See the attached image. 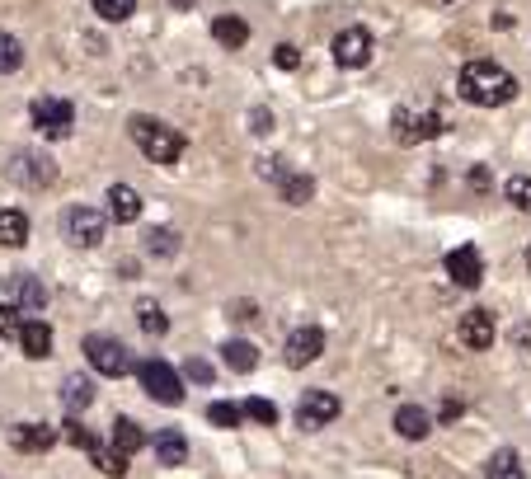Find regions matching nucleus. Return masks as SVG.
Listing matches in <instances>:
<instances>
[{
  "label": "nucleus",
  "instance_id": "obj_28",
  "mask_svg": "<svg viewBox=\"0 0 531 479\" xmlns=\"http://www.w3.org/2000/svg\"><path fill=\"white\" fill-rule=\"evenodd\" d=\"M90 461L99 466V475H113V479L128 475V456H122L113 442H109V447H99V442H94V447H90Z\"/></svg>",
  "mask_w": 531,
  "mask_h": 479
},
{
  "label": "nucleus",
  "instance_id": "obj_22",
  "mask_svg": "<svg viewBox=\"0 0 531 479\" xmlns=\"http://www.w3.org/2000/svg\"><path fill=\"white\" fill-rule=\"evenodd\" d=\"M29 244V217L19 207H5L0 212V249H24Z\"/></svg>",
  "mask_w": 531,
  "mask_h": 479
},
{
  "label": "nucleus",
  "instance_id": "obj_25",
  "mask_svg": "<svg viewBox=\"0 0 531 479\" xmlns=\"http://www.w3.org/2000/svg\"><path fill=\"white\" fill-rule=\"evenodd\" d=\"M19 310L33 320V315H43L48 310V287L38 282L33 273H19Z\"/></svg>",
  "mask_w": 531,
  "mask_h": 479
},
{
  "label": "nucleus",
  "instance_id": "obj_20",
  "mask_svg": "<svg viewBox=\"0 0 531 479\" xmlns=\"http://www.w3.org/2000/svg\"><path fill=\"white\" fill-rule=\"evenodd\" d=\"M109 442H113L122 456H137L141 447H151V437L141 432V423H137V419H113V428H109Z\"/></svg>",
  "mask_w": 531,
  "mask_h": 479
},
{
  "label": "nucleus",
  "instance_id": "obj_14",
  "mask_svg": "<svg viewBox=\"0 0 531 479\" xmlns=\"http://www.w3.org/2000/svg\"><path fill=\"white\" fill-rule=\"evenodd\" d=\"M391 423H395V432L404 437V442H423V437L438 428V419H433V413H428L423 404H400Z\"/></svg>",
  "mask_w": 531,
  "mask_h": 479
},
{
  "label": "nucleus",
  "instance_id": "obj_24",
  "mask_svg": "<svg viewBox=\"0 0 531 479\" xmlns=\"http://www.w3.org/2000/svg\"><path fill=\"white\" fill-rule=\"evenodd\" d=\"M137 324H141V334H146V339H165V334H170V315H165V310H160L151 297L137 301Z\"/></svg>",
  "mask_w": 531,
  "mask_h": 479
},
{
  "label": "nucleus",
  "instance_id": "obj_7",
  "mask_svg": "<svg viewBox=\"0 0 531 479\" xmlns=\"http://www.w3.org/2000/svg\"><path fill=\"white\" fill-rule=\"evenodd\" d=\"M85 358H90V367L99 371V377H128V371L137 367L132 352L118 339H109V334H90L85 339Z\"/></svg>",
  "mask_w": 531,
  "mask_h": 479
},
{
  "label": "nucleus",
  "instance_id": "obj_12",
  "mask_svg": "<svg viewBox=\"0 0 531 479\" xmlns=\"http://www.w3.org/2000/svg\"><path fill=\"white\" fill-rule=\"evenodd\" d=\"M447 278H452L456 287L465 291H475L484 282V259H480V249L475 244H456L452 254H447Z\"/></svg>",
  "mask_w": 531,
  "mask_h": 479
},
{
  "label": "nucleus",
  "instance_id": "obj_23",
  "mask_svg": "<svg viewBox=\"0 0 531 479\" xmlns=\"http://www.w3.org/2000/svg\"><path fill=\"white\" fill-rule=\"evenodd\" d=\"M10 442H14V451H48L57 442V432L48 423H19L10 432Z\"/></svg>",
  "mask_w": 531,
  "mask_h": 479
},
{
  "label": "nucleus",
  "instance_id": "obj_36",
  "mask_svg": "<svg viewBox=\"0 0 531 479\" xmlns=\"http://www.w3.org/2000/svg\"><path fill=\"white\" fill-rule=\"evenodd\" d=\"M465 189L480 193V198L494 189V174H489V164H471V170H465Z\"/></svg>",
  "mask_w": 531,
  "mask_h": 479
},
{
  "label": "nucleus",
  "instance_id": "obj_44",
  "mask_svg": "<svg viewBox=\"0 0 531 479\" xmlns=\"http://www.w3.org/2000/svg\"><path fill=\"white\" fill-rule=\"evenodd\" d=\"M513 348H522V352H531V320H522V324L513 329Z\"/></svg>",
  "mask_w": 531,
  "mask_h": 479
},
{
  "label": "nucleus",
  "instance_id": "obj_30",
  "mask_svg": "<svg viewBox=\"0 0 531 479\" xmlns=\"http://www.w3.org/2000/svg\"><path fill=\"white\" fill-rule=\"evenodd\" d=\"M24 67V43L14 33H0V75H14Z\"/></svg>",
  "mask_w": 531,
  "mask_h": 479
},
{
  "label": "nucleus",
  "instance_id": "obj_37",
  "mask_svg": "<svg viewBox=\"0 0 531 479\" xmlns=\"http://www.w3.org/2000/svg\"><path fill=\"white\" fill-rule=\"evenodd\" d=\"M273 67H278V71H296V67H301L296 43H278V48H273Z\"/></svg>",
  "mask_w": 531,
  "mask_h": 479
},
{
  "label": "nucleus",
  "instance_id": "obj_8",
  "mask_svg": "<svg viewBox=\"0 0 531 479\" xmlns=\"http://www.w3.org/2000/svg\"><path fill=\"white\" fill-rule=\"evenodd\" d=\"M339 395L334 390H305L301 400H296V423H301V432H315V428H324V423H334L339 419Z\"/></svg>",
  "mask_w": 531,
  "mask_h": 479
},
{
  "label": "nucleus",
  "instance_id": "obj_41",
  "mask_svg": "<svg viewBox=\"0 0 531 479\" xmlns=\"http://www.w3.org/2000/svg\"><path fill=\"white\" fill-rule=\"evenodd\" d=\"M273 128H278V122H273V113H269V109H250V132H254V137L273 132Z\"/></svg>",
  "mask_w": 531,
  "mask_h": 479
},
{
  "label": "nucleus",
  "instance_id": "obj_10",
  "mask_svg": "<svg viewBox=\"0 0 531 479\" xmlns=\"http://www.w3.org/2000/svg\"><path fill=\"white\" fill-rule=\"evenodd\" d=\"M334 61L343 71H362L367 61H372V33H367L362 24H349L334 33Z\"/></svg>",
  "mask_w": 531,
  "mask_h": 479
},
{
  "label": "nucleus",
  "instance_id": "obj_26",
  "mask_svg": "<svg viewBox=\"0 0 531 479\" xmlns=\"http://www.w3.org/2000/svg\"><path fill=\"white\" fill-rule=\"evenodd\" d=\"M278 193H282V202H288V207H305V202L315 198V179L311 174H282Z\"/></svg>",
  "mask_w": 531,
  "mask_h": 479
},
{
  "label": "nucleus",
  "instance_id": "obj_19",
  "mask_svg": "<svg viewBox=\"0 0 531 479\" xmlns=\"http://www.w3.org/2000/svg\"><path fill=\"white\" fill-rule=\"evenodd\" d=\"M141 249H146V259H174L183 249V240H179L174 226H151V231L141 235Z\"/></svg>",
  "mask_w": 531,
  "mask_h": 479
},
{
  "label": "nucleus",
  "instance_id": "obj_46",
  "mask_svg": "<svg viewBox=\"0 0 531 479\" xmlns=\"http://www.w3.org/2000/svg\"><path fill=\"white\" fill-rule=\"evenodd\" d=\"M527 273H531V244H527Z\"/></svg>",
  "mask_w": 531,
  "mask_h": 479
},
{
  "label": "nucleus",
  "instance_id": "obj_21",
  "mask_svg": "<svg viewBox=\"0 0 531 479\" xmlns=\"http://www.w3.org/2000/svg\"><path fill=\"white\" fill-rule=\"evenodd\" d=\"M221 362H226L231 371H240V377H250V371L259 367V348L250 339H226L221 343Z\"/></svg>",
  "mask_w": 531,
  "mask_h": 479
},
{
  "label": "nucleus",
  "instance_id": "obj_35",
  "mask_svg": "<svg viewBox=\"0 0 531 479\" xmlns=\"http://www.w3.org/2000/svg\"><path fill=\"white\" fill-rule=\"evenodd\" d=\"M19 329H24V310H19V301H0V334L19 339Z\"/></svg>",
  "mask_w": 531,
  "mask_h": 479
},
{
  "label": "nucleus",
  "instance_id": "obj_17",
  "mask_svg": "<svg viewBox=\"0 0 531 479\" xmlns=\"http://www.w3.org/2000/svg\"><path fill=\"white\" fill-rule=\"evenodd\" d=\"M104 198H109V221L132 226V221L141 217V193H137V189H128V183H113V189H109Z\"/></svg>",
  "mask_w": 531,
  "mask_h": 479
},
{
  "label": "nucleus",
  "instance_id": "obj_40",
  "mask_svg": "<svg viewBox=\"0 0 531 479\" xmlns=\"http://www.w3.org/2000/svg\"><path fill=\"white\" fill-rule=\"evenodd\" d=\"M254 174H259V179H269V183H282V174H288V170L278 164V155H263V160L254 164Z\"/></svg>",
  "mask_w": 531,
  "mask_h": 479
},
{
  "label": "nucleus",
  "instance_id": "obj_9",
  "mask_svg": "<svg viewBox=\"0 0 531 479\" xmlns=\"http://www.w3.org/2000/svg\"><path fill=\"white\" fill-rule=\"evenodd\" d=\"M29 118H33V128L43 132V137H71V122H75V109L66 99H33V109H29Z\"/></svg>",
  "mask_w": 531,
  "mask_h": 479
},
{
  "label": "nucleus",
  "instance_id": "obj_16",
  "mask_svg": "<svg viewBox=\"0 0 531 479\" xmlns=\"http://www.w3.org/2000/svg\"><path fill=\"white\" fill-rule=\"evenodd\" d=\"M155 461L165 466V470H179L183 461H189V437H183L179 428H165V432H155Z\"/></svg>",
  "mask_w": 531,
  "mask_h": 479
},
{
  "label": "nucleus",
  "instance_id": "obj_34",
  "mask_svg": "<svg viewBox=\"0 0 531 479\" xmlns=\"http://www.w3.org/2000/svg\"><path fill=\"white\" fill-rule=\"evenodd\" d=\"M240 419H244V409H240V404H231V400L208 404V423H217V428H240Z\"/></svg>",
  "mask_w": 531,
  "mask_h": 479
},
{
  "label": "nucleus",
  "instance_id": "obj_32",
  "mask_svg": "<svg viewBox=\"0 0 531 479\" xmlns=\"http://www.w3.org/2000/svg\"><path fill=\"white\" fill-rule=\"evenodd\" d=\"M240 409H244V419H254V423H263V428H273V423H278V404H273V400H263V395H250V400H244Z\"/></svg>",
  "mask_w": 531,
  "mask_h": 479
},
{
  "label": "nucleus",
  "instance_id": "obj_38",
  "mask_svg": "<svg viewBox=\"0 0 531 479\" xmlns=\"http://www.w3.org/2000/svg\"><path fill=\"white\" fill-rule=\"evenodd\" d=\"M183 381H193V386H212V367L202 362V358H189V362H183Z\"/></svg>",
  "mask_w": 531,
  "mask_h": 479
},
{
  "label": "nucleus",
  "instance_id": "obj_39",
  "mask_svg": "<svg viewBox=\"0 0 531 479\" xmlns=\"http://www.w3.org/2000/svg\"><path fill=\"white\" fill-rule=\"evenodd\" d=\"M66 442H71V447H85V451L94 447V437H90V428H85V423H80V419H75V413H71V423H66Z\"/></svg>",
  "mask_w": 531,
  "mask_h": 479
},
{
  "label": "nucleus",
  "instance_id": "obj_18",
  "mask_svg": "<svg viewBox=\"0 0 531 479\" xmlns=\"http://www.w3.org/2000/svg\"><path fill=\"white\" fill-rule=\"evenodd\" d=\"M212 38H217V48L240 52L244 43H250V24H244L240 14H217V19H212Z\"/></svg>",
  "mask_w": 531,
  "mask_h": 479
},
{
  "label": "nucleus",
  "instance_id": "obj_3",
  "mask_svg": "<svg viewBox=\"0 0 531 479\" xmlns=\"http://www.w3.org/2000/svg\"><path fill=\"white\" fill-rule=\"evenodd\" d=\"M137 371V381H141V390H146V400H155V404H183V377L170 367V362H160V358H146V362H137L132 367Z\"/></svg>",
  "mask_w": 531,
  "mask_h": 479
},
{
  "label": "nucleus",
  "instance_id": "obj_6",
  "mask_svg": "<svg viewBox=\"0 0 531 479\" xmlns=\"http://www.w3.org/2000/svg\"><path fill=\"white\" fill-rule=\"evenodd\" d=\"M391 132H395L400 146H423V141L442 137V132H447V122H442L433 109H423V113H419V109H395Z\"/></svg>",
  "mask_w": 531,
  "mask_h": 479
},
{
  "label": "nucleus",
  "instance_id": "obj_33",
  "mask_svg": "<svg viewBox=\"0 0 531 479\" xmlns=\"http://www.w3.org/2000/svg\"><path fill=\"white\" fill-rule=\"evenodd\" d=\"M503 198L518 207V212H531V174H513L503 183Z\"/></svg>",
  "mask_w": 531,
  "mask_h": 479
},
{
  "label": "nucleus",
  "instance_id": "obj_15",
  "mask_svg": "<svg viewBox=\"0 0 531 479\" xmlns=\"http://www.w3.org/2000/svg\"><path fill=\"white\" fill-rule=\"evenodd\" d=\"M19 348H24V358H33V362L52 358V324L43 315L24 320V329H19Z\"/></svg>",
  "mask_w": 531,
  "mask_h": 479
},
{
  "label": "nucleus",
  "instance_id": "obj_11",
  "mask_svg": "<svg viewBox=\"0 0 531 479\" xmlns=\"http://www.w3.org/2000/svg\"><path fill=\"white\" fill-rule=\"evenodd\" d=\"M320 352H324V329H315V324H301V329H292L288 334V343H282V358H288V367H311V362H320Z\"/></svg>",
  "mask_w": 531,
  "mask_h": 479
},
{
  "label": "nucleus",
  "instance_id": "obj_45",
  "mask_svg": "<svg viewBox=\"0 0 531 479\" xmlns=\"http://www.w3.org/2000/svg\"><path fill=\"white\" fill-rule=\"evenodd\" d=\"M193 5V0H174V10H189Z\"/></svg>",
  "mask_w": 531,
  "mask_h": 479
},
{
  "label": "nucleus",
  "instance_id": "obj_13",
  "mask_svg": "<svg viewBox=\"0 0 531 479\" xmlns=\"http://www.w3.org/2000/svg\"><path fill=\"white\" fill-rule=\"evenodd\" d=\"M494 310H465L461 315V324H456V339L471 348V352H489L494 348Z\"/></svg>",
  "mask_w": 531,
  "mask_h": 479
},
{
  "label": "nucleus",
  "instance_id": "obj_42",
  "mask_svg": "<svg viewBox=\"0 0 531 479\" xmlns=\"http://www.w3.org/2000/svg\"><path fill=\"white\" fill-rule=\"evenodd\" d=\"M226 315H231V320H254V315H259V306L240 297V301H231V306H226Z\"/></svg>",
  "mask_w": 531,
  "mask_h": 479
},
{
  "label": "nucleus",
  "instance_id": "obj_4",
  "mask_svg": "<svg viewBox=\"0 0 531 479\" xmlns=\"http://www.w3.org/2000/svg\"><path fill=\"white\" fill-rule=\"evenodd\" d=\"M61 235H66L75 249H99L104 244V235H109V217H99L94 207H66L61 212Z\"/></svg>",
  "mask_w": 531,
  "mask_h": 479
},
{
  "label": "nucleus",
  "instance_id": "obj_5",
  "mask_svg": "<svg viewBox=\"0 0 531 479\" xmlns=\"http://www.w3.org/2000/svg\"><path fill=\"white\" fill-rule=\"evenodd\" d=\"M5 174L19 183V189H48V183H57V160L48 151H14Z\"/></svg>",
  "mask_w": 531,
  "mask_h": 479
},
{
  "label": "nucleus",
  "instance_id": "obj_2",
  "mask_svg": "<svg viewBox=\"0 0 531 479\" xmlns=\"http://www.w3.org/2000/svg\"><path fill=\"white\" fill-rule=\"evenodd\" d=\"M128 137L137 141V151L146 155V160H155V164H174V160H183V132H174L170 122H160V118H151V113H132L128 118Z\"/></svg>",
  "mask_w": 531,
  "mask_h": 479
},
{
  "label": "nucleus",
  "instance_id": "obj_1",
  "mask_svg": "<svg viewBox=\"0 0 531 479\" xmlns=\"http://www.w3.org/2000/svg\"><path fill=\"white\" fill-rule=\"evenodd\" d=\"M456 90H461V99L480 103V109H503V103L518 99V75L508 67H499V61L480 57V61H465L461 67Z\"/></svg>",
  "mask_w": 531,
  "mask_h": 479
},
{
  "label": "nucleus",
  "instance_id": "obj_29",
  "mask_svg": "<svg viewBox=\"0 0 531 479\" xmlns=\"http://www.w3.org/2000/svg\"><path fill=\"white\" fill-rule=\"evenodd\" d=\"M489 479H527L522 475V461H518V451L513 447H503L489 456Z\"/></svg>",
  "mask_w": 531,
  "mask_h": 479
},
{
  "label": "nucleus",
  "instance_id": "obj_43",
  "mask_svg": "<svg viewBox=\"0 0 531 479\" xmlns=\"http://www.w3.org/2000/svg\"><path fill=\"white\" fill-rule=\"evenodd\" d=\"M461 413H465V404H461V400H447V404H442V413H438V423H456Z\"/></svg>",
  "mask_w": 531,
  "mask_h": 479
},
{
  "label": "nucleus",
  "instance_id": "obj_31",
  "mask_svg": "<svg viewBox=\"0 0 531 479\" xmlns=\"http://www.w3.org/2000/svg\"><path fill=\"white\" fill-rule=\"evenodd\" d=\"M90 5H94V14L104 19V24H122V19H132L137 0H90Z\"/></svg>",
  "mask_w": 531,
  "mask_h": 479
},
{
  "label": "nucleus",
  "instance_id": "obj_27",
  "mask_svg": "<svg viewBox=\"0 0 531 479\" xmlns=\"http://www.w3.org/2000/svg\"><path fill=\"white\" fill-rule=\"evenodd\" d=\"M61 404H66L71 413L90 409V404H94V386H90V377H66V381H61Z\"/></svg>",
  "mask_w": 531,
  "mask_h": 479
}]
</instances>
